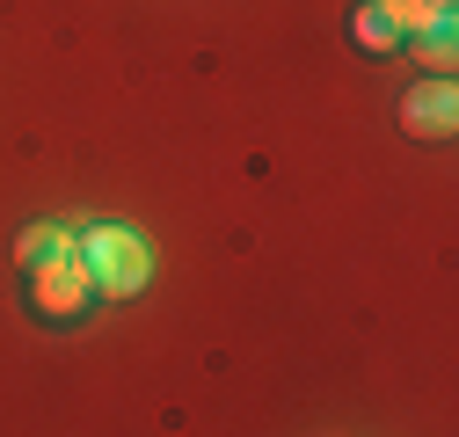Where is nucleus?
Listing matches in <instances>:
<instances>
[{"mask_svg": "<svg viewBox=\"0 0 459 437\" xmlns=\"http://www.w3.org/2000/svg\"><path fill=\"white\" fill-rule=\"evenodd\" d=\"M401 132H409V139H452V132H459V95H452V81H416L409 95H401Z\"/></svg>", "mask_w": 459, "mask_h": 437, "instance_id": "obj_3", "label": "nucleus"}, {"mask_svg": "<svg viewBox=\"0 0 459 437\" xmlns=\"http://www.w3.org/2000/svg\"><path fill=\"white\" fill-rule=\"evenodd\" d=\"M386 8L401 15V37H416L430 22H452V0H386Z\"/></svg>", "mask_w": 459, "mask_h": 437, "instance_id": "obj_7", "label": "nucleus"}, {"mask_svg": "<svg viewBox=\"0 0 459 437\" xmlns=\"http://www.w3.org/2000/svg\"><path fill=\"white\" fill-rule=\"evenodd\" d=\"M351 44L372 51V59H386V51H401L409 37H401V15L386 8V0H358L351 8Z\"/></svg>", "mask_w": 459, "mask_h": 437, "instance_id": "obj_5", "label": "nucleus"}, {"mask_svg": "<svg viewBox=\"0 0 459 437\" xmlns=\"http://www.w3.org/2000/svg\"><path fill=\"white\" fill-rule=\"evenodd\" d=\"M30 306H37L44 321H74V313H88V306H95V278H88V262L66 255V262L30 270Z\"/></svg>", "mask_w": 459, "mask_h": 437, "instance_id": "obj_2", "label": "nucleus"}, {"mask_svg": "<svg viewBox=\"0 0 459 437\" xmlns=\"http://www.w3.org/2000/svg\"><path fill=\"white\" fill-rule=\"evenodd\" d=\"M66 255H81V227H66V218H37V227H22V241H15V270L22 278L44 270V262H66Z\"/></svg>", "mask_w": 459, "mask_h": 437, "instance_id": "obj_4", "label": "nucleus"}, {"mask_svg": "<svg viewBox=\"0 0 459 437\" xmlns=\"http://www.w3.org/2000/svg\"><path fill=\"white\" fill-rule=\"evenodd\" d=\"M401 51H416V66H430V81H452V66H459V37H452V22H430V30H416Z\"/></svg>", "mask_w": 459, "mask_h": 437, "instance_id": "obj_6", "label": "nucleus"}, {"mask_svg": "<svg viewBox=\"0 0 459 437\" xmlns=\"http://www.w3.org/2000/svg\"><path fill=\"white\" fill-rule=\"evenodd\" d=\"M81 262L95 278V299H139L153 285V241L139 227H117V218L81 227Z\"/></svg>", "mask_w": 459, "mask_h": 437, "instance_id": "obj_1", "label": "nucleus"}]
</instances>
